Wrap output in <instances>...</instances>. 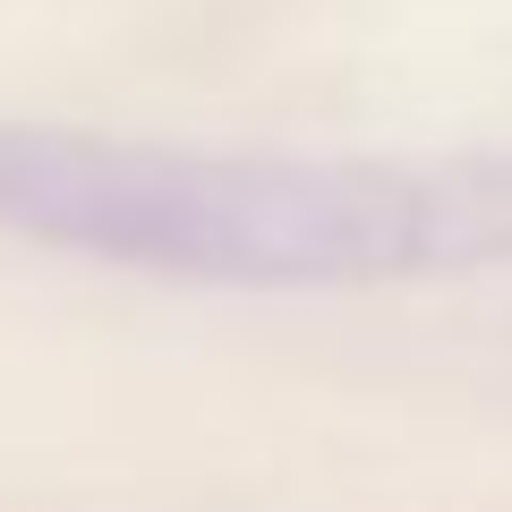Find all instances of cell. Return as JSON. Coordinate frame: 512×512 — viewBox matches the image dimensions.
Masks as SVG:
<instances>
[{"label":"cell","instance_id":"cell-1","mask_svg":"<svg viewBox=\"0 0 512 512\" xmlns=\"http://www.w3.org/2000/svg\"><path fill=\"white\" fill-rule=\"evenodd\" d=\"M0 222L188 282H384L512 248V154H197L77 128H0Z\"/></svg>","mask_w":512,"mask_h":512}]
</instances>
